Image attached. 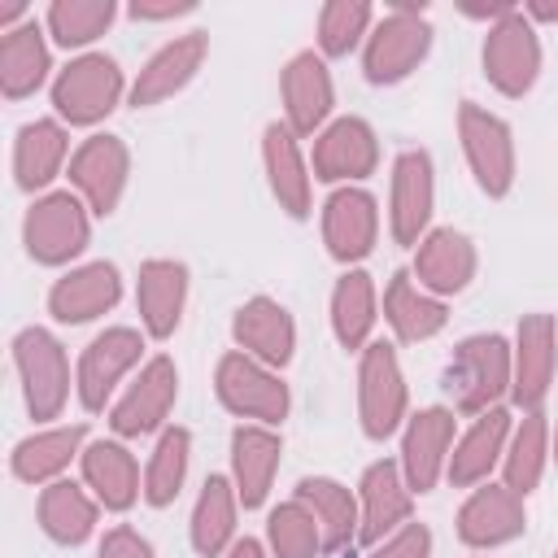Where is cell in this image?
<instances>
[{"mask_svg":"<svg viewBox=\"0 0 558 558\" xmlns=\"http://www.w3.org/2000/svg\"><path fill=\"white\" fill-rule=\"evenodd\" d=\"M131 179V153L118 135H92L70 157V183L83 196V205L100 218H109L126 192Z\"/></svg>","mask_w":558,"mask_h":558,"instance_id":"12","label":"cell"},{"mask_svg":"<svg viewBox=\"0 0 558 558\" xmlns=\"http://www.w3.org/2000/svg\"><path fill=\"white\" fill-rule=\"evenodd\" d=\"M135 305H140L144 331L153 340H170L187 305V266L174 257H148L135 279Z\"/></svg>","mask_w":558,"mask_h":558,"instance_id":"24","label":"cell"},{"mask_svg":"<svg viewBox=\"0 0 558 558\" xmlns=\"http://www.w3.org/2000/svg\"><path fill=\"white\" fill-rule=\"evenodd\" d=\"M462 13H466V17H480V22L493 26V22H501L506 13H514V4H506V0H493V4H475V0H466Z\"/></svg>","mask_w":558,"mask_h":558,"instance_id":"46","label":"cell"},{"mask_svg":"<svg viewBox=\"0 0 558 558\" xmlns=\"http://www.w3.org/2000/svg\"><path fill=\"white\" fill-rule=\"evenodd\" d=\"M379 318V301H375V283L366 270H344L331 288V331L340 340V349H366L371 327Z\"/></svg>","mask_w":558,"mask_h":558,"instance_id":"37","label":"cell"},{"mask_svg":"<svg viewBox=\"0 0 558 558\" xmlns=\"http://www.w3.org/2000/svg\"><path fill=\"white\" fill-rule=\"evenodd\" d=\"M231 336H235L240 353H248L275 371H283L296 353V323L270 296H248L231 318Z\"/></svg>","mask_w":558,"mask_h":558,"instance_id":"21","label":"cell"},{"mask_svg":"<svg viewBox=\"0 0 558 558\" xmlns=\"http://www.w3.org/2000/svg\"><path fill=\"white\" fill-rule=\"evenodd\" d=\"M262 161H266V183L279 209L288 218H310V170L288 122H270L262 131Z\"/></svg>","mask_w":558,"mask_h":558,"instance_id":"27","label":"cell"},{"mask_svg":"<svg viewBox=\"0 0 558 558\" xmlns=\"http://www.w3.org/2000/svg\"><path fill=\"white\" fill-rule=\"evenodd\" d=\"M506 440H510V414L497 405V410H484L475 414V423L453 440V453H449V484L458 488H471L480 480H488V471L501 462L506 453Z\"/></svg>","mask_w":558,"mask_h":558,"instance_id":"28","label":"cell"},{"mask_svg":"<svg viewBox=\"0 0 558 558\" xmlns=\"http://www.w3.org/2000/svg\"><path fill=\"white\" fill-rule=\"evenodd\" d=\"M410 506H414V493L401 475V462H388V458L371 462L362 471V484H357V510H362L357 536L366 545L388 541L397 527L410 523Z\"/></svg>","mask_w":558,"mask_h":558,"instance_id":"17","label":"cell"},{"mask_svg":"<svg viewBox=\"0 0 558 558\" xmlns=\"http://www.w3.org/2000/svg\"><path fill=\"white\" fill-rule=\"evenodd\" d=\"M279 92H283V113H288V126L292 135H314L327 118H331V105H336V87H331V70L318 52H296L288 65H283V78H279Z\"/></svg>","mask_w":558,"mask_h":558,"instance_id":"19","label":"cell"},{"mask_svg":"<svg viewBox=\"0 0 558 558\" xmlns=\"http://www.w3.org/2000/svg\"><path fill=\"white\" fill-rule=\"evenodd\" d=\"M554 558H558V549H554Z\"/></svg>","mask_w":558,"mask_h":558,"instance_id":"50","label":"cell"},{"mask_svg":"<svg viewBox=\"0 0 558 558\" xmlns=\"http://www.w3.org/2000/svg\"><path fill=\"white\" fill-rule=\"evenodd\" d=\"M187 462H192V432L187 427H166L157 436V449L148 458V471H144V501L148 506H170L187 480Z\"/></svg>","mask_w":558,"mask_h":558,"instance_id":"39","label":"cell"},{"mask_svg":"<svg viewBox=\"0 0 558 558\" xmlns=\"http://www.w3.org/2000/svg\"><path fill=\"white\" fill-rule=\"evenodd\" d=\"M453 436H458V418L445 405H427V410L405 418V432H401V475H405L410 493H432L436 488V480L449 466Z\"/></svg>","mask_w":558,"mask_h":558,"instance_id":"14","label":"cell"},{"mask_svg":"<svg viewBox=\"0 0 558 558\" xmlns=\"http://www.w3.org/2000/svg\"><path fill=\"white\" fill-rule=\"evenodd\" d=\"M279 458H283V440L266 423H240L231 432V484L244 510H257L270 497Z\"/></svg>","mask_w":558,"mask_h":558,"instance_id":"25","label":"cell"},{"mask_svg":"<svg viewBox=\"0 0 558 558\" xmlns=\"http://www.w3.org/2000/svg\"><path fill=\"white\" fill-rule=\"evenodd\" d=\"M214 392H218V401L235 418H253V423H266V427L283 423L288 418V405H292L288 384L279 379V371L266 366V362H257V357H248V353H240V349H231V353L218 357Z\"/></svg>","mask_w":558,"mask_h":558,"instance_id":"3","label":"cell"},{"mask_svg":"<svg viewBox=\"0 0 558 558\" xmlns=\"http://www.w3.org/2000/svg\"><path fill=\"white\" fill-rule=\"evenodd\" d=\"M48 78V44L35 22L4 31L0 39V92L4 100H26Z\"/></svg>","mask_w":558,"mask_h":558,"instance_id":"34","label":"cell"},{"mask_svg":"<svg viewBox=\"0 0 558 558\" xmlns=\"http://www.w3.org/2000/svg\"><path fill=\"white\" fill-rule=\"evenodd\" d=\"M458 140H462V153H466V166L480 183L484 196H506L514 187V140H510V126L488 113L484 105L475 100H462L458 105Z\"/></svg>","mask_w":558,"mask_h":558,"instance_id":"7","label":"cell"},{"mask_svg":"<svg viewBox=\"0 0 558 558\" xmlns=\"http://www.w3.org/2000/svg\"><path fill=\"white\" fill-rule=\"evenodd\" d=\"M523 527H527L523 497H514L506 484L475 488L458 510V541L471 549H497V545L523 536Z\"/></svg>","mask_w":558,"mask_h":558,"instance_id":"22","label":"cell"},{"mask_svg":"<svg viewBox=\"0 0 558 558\" xmlns=\"http://www.w3.org/2000/svg\"><path fill=\"white\" fill-rule=\"evenodd\" d=\"M92 209L83 205L78 192H48L26 209L22 222V244L31 253V262L39 266H65L70 257H78L92 240Z\"/></svg>","mask_w":558,"mask_h":558,"instance_id":"4","label":"cell"},{"mask_svg":"<svg viewBox=\"0 0 558 558\" xmlns=\"http://www.w3.org/2000/svg\"><path fill=\"white\" fill-rule=\"evenodd\" d=\"M484 74L501 96H527L541 74V39L523 9L506 13L484 35Z\"/></svg>","mask_w":558,"mask_h":558,"instance_id":"9","label":"cell"},{"mask_svg":"<svg viewBox=\"0 0 558 558\" xmlns=\"http://www.w3.org/2000/svg\"><path fill=\"white\" fill-rule=\"evenodd\" d=\"M192 9H196L192 0H135L131 4V17L135 22H170V17H183Z\"/></svg>","mask_w":558,"mask_h":558,"instance_id":"45","label":"cell"},{"mask_svg":"<svg viewBox=\"0 0 558 558\" xmlns=\"http://www.w3.org/2000/svg\"><path fill=\"white\" fill-rule=\"evenodd\" d=\"M384 318H388V327L397 331V340H405V344L432 340V336L449 323L445 301L432 296V292H423L410 270H397V275L388 279V288H384Z\"/></svg>","mask_w":558,"mask_h":558,"instance_id":"32","label":"cell"},{"mask_svg":"<svg viewBox=\"0 0 558 558\" xmlns=\"http://www.w3.org/2000/svg\"><path fill=\"white\" fill-rule=\"evenodd\" d=\"M379 235V209L375 196L362 187H340L323 205V244L336 262H362L375 248Z\"/></svg>","mask_w":558,"mask_h":558,"instance_id":"23","label":"cell"},{"mask_svg":"<svg viewBox=\"0 0 558 558\" xmlns=\"http://www.w3.org/2000/svg\"><path fill=\"white\" fill-rule=\"evenodd\" d=\"M436 205V170L423 148H405L392 161V187H388V227L397 244H414L427 235Z\"/></svg>","mask_w":558,"mask_h":558,"instance_id":"13","label":"cell"},{"mask_svg":"<svg viewBox=\"0 0 558 558\" xmlns=\"http://www.w3.org/2000/svg\"><path fill=\"white\" fill-rule=\"evenodd\" d=\"M414 279L432 296H458L475 279V244L453 227L427 231L414 248Z\"/></svg>","mask_w":558,"mask_h":558,"instance_id":"26","label":"cell"},{"mask_svg":"<svg viewBox=\"0 0 558 558\" xmlns=\"http://www.w3.org/2000/svg\"><path fill=\"white\" fill-rule=\"evenodd\" d=\"M13 366L22 379V397H26L31 418H39V423L57 418L65 397H70V362H65L61 340L44 327L17 331L13 336Z\"/></svg>","mask_w":558,"mask_h":558,"instance_id":"6","label":"cell"},{"mask_svg":"<svg viewBox=\"0 0 558 558\" xmlns=\"http://www.w3.org/2000/svg\"><path fill=\"white\" fill-rule=\"evenodd\" d=\"M140 349H144V340L135 327H105L100 336H92V344L78 357V379H74L83 410H92V414L105 410V401L113 397L122 375L140 362Z\"/></svg>","mask_w":558,"mask_h":558,"instance_id":"15","label":"cell"},{"mask_svg":"<svg viewBox=\"0 0 558 558\" xmlns=\"http://www.w3.org/2000/svg\"><path fill=\"white\" fill-rule=\"evenodd\" d=\"M523 17L527 22H558V0H527Z\"/></svg>","mask_w":558,"mask_h":558,"instance_id":"47","label":"cell"},{"mask_svg":"<svg viewBox=\"0 0 558 558\" xmlns=\"http://www.w3.org/2000/svg\"><path fill=\"white\" fill-rule=\"evenodd\" d=\"M554 453V440H549V423L541 410L523 414V423L510 432L506 440V453H501V475H506V488L514 497H527L541 475H545V462Z\"/></svg>","mask_w":558,"mask_h":558,"instance_id":"38","label":"cell"},{"mask_svg":"<svg viewBox=\"0 0 558 558\" xmlns=\"http://www.w3.org/2000/svg\"><path fill=\"white\" fill-rule=\"evenodd\" d=\"M78 462H83V484L92 488V497L105 510H131L135 497L144 493L140 488V466H135L131 449L118 445V440H92Z\"/></svg>","mask_w":558,"mask_h":558,"instance_id":"30","label":"cell"},{"mask_svg":"<svg viewBox=\"0 0 558 558\" xmlns=\"http://www.w3.org/2000/svg\"><path fill=\"white\" fill-rule=\"evenodd\" d=\"M235 510H240V497H235V484L222 480V475H209L196 506H192V549L201 558H218L235 545Z\"/></svg>","mask_w":558,"mask_h":558,"instance_id":"36","label":"cell"},{"mask_svg":"<svg viewBox=\"0 0 558 558\" xmlns=\"http://www.w3.org/2000/svg\"><path fill=\"white\" fill-rule=\"evenodd\" d=\"M357 418L371 440H388L405 423V375L397 349L375 340L357 362Z\"/></svg>","mask_w":558,"mask_h":558,"instance_id":"8","label":"cell"},{"mask_svg":"<svg viewBox=\"0 0 558 558\" xmlns=\"http://www.w3.org/2000/svg\"><path fill=\"white\" fill-rule=\"evenodd\" d=\"M371 558H432V532L423 523H405Z\"/></svg>","mask_w":558,"mask_h":558,"instance_id":"43","label":"cell"},{"mask_svg":"<svg viewBox=\"0 0 558 558\" xmlns=\"http://www.w3.org/2000/svg\"><path fill=\"white\" fill-rule=\"evenodd\" d=\"M379 166V140L366 118H336L314 140V179L323 183H353Z\"/></svg>","mask_w":558,"mask_h":558,"instance_id":"20","label":"cell"},{"mask_svg":"<svg viewBox=\"0 0 558 558\" xmlns=\"http://www.w3.org/2000/svg\"><path fill=\"white\" fill-rule=\"evenodd\" d=\"M375 9L366 0H327L318 9V52L323 57H349L371 35Z\"/></svg>","mask_w":558,"mask_h":558,"instance_id":"42","label":"cell"},{"mask_svg":"<svg viewBox=\"0 0 558 558\" xmlns=\"http://www.w3.org/2000/svg\"><path fill=\"white\" fill-rule=\"evenodd\" d=\"M83 440H87V427H83V423L44 427V432H35V436H26V440L13 445L9 471H13L22 484H52V480H61V471H65L74 458H83V449H87Z\"/></svg>","mask_w":558,"mask_h":558,"instance_id":"29","label":"cell"},{"mask_svg":"<svg viewBox=\"0 0 558 558\" xmlns=\"http://www.w3.org/2000/svg\"><path fill=\"white\" fill-rule=\"evenodd\" d=\"M174 397H179V366L166 357V353H157V357H148L144 366H140V375L126 384V392L113 401V410H109V427L118 432V436H148V432H157L166 418H170V410H174Z\"/></svg>","mask_w":558,"mask_h":558,"instance_id":"11","label":"cell"},{"mask_svg":"<svg viewBox=\"0 0 558 558\" xmlns=\"http://www.w3.org/2000/svg\"><path fill=\"white\" fill-rule=\"evenodd\" d=\"M118 100H122V70L105 52H83L52 78V109L70 126H96L118 109Z\"/></svg>","mask_w":558,"mask_h":558,"instance_id":"5","label":"cell"},{"mask_svg":"<svg viewBox=\"0 0 558 558\" xmlns=\"http://www.w3.org/2000/svg\"><path fill=\"white\" fill-rule=\"evenodd\" d=\"M554 366H558L554 314H523L514 331V349H510V401L523 405L527 414L541 410L554 384Z\"/></svg>","mask_w":558,"mask_h":558,"instance_id":"10","label":"cell"},{"mask_svg":"<svg viewBox=\"0 0 558 558\" xmlns=\"http://www.w3.org/2000/svg\"><path fill=\"white\" fill-rule=\"evenodd\" d=\"M122 296V279H118V266L113 262H87V266H74L65 270L52 288H48V314L57 323H92L100 314H109Z\"/></svg>","mask_w":558,"mask_h":558,"instance_id":"18","label":"cell"},{"mask_svg":"<svg viewBox=\"0 0 558 558\" xmlns=\"http://www.w3.org/2000/svg\"><path fill=\"white\" fill-rule=\"evenodd\" d=\"M301 506H310V514L318 519L323 527V549L327 554H340L357 527H362V510H357V497L340 484V480H327V475H305L292 493Z\"/></svg>","mask_w":558,"mask_h":558,"instance_id":"33","label":"cell"},{"mask_svg":"<svg viewBox=\"0 0 558 558\" xmlns=\"http://www.w3.org/2000/svg\"><path fill=\"white\" fill-rule=\"evenodd\" d=\"M96 558H153V545H148L135 527L122 523V527H109V532H105Z\"/></svg>","mask_w":558,"mask_h":558,"instance_id":"44","label":"cell"},{"mask_svg":"<svg viewBox=\"0 0 558 558\" xmlns=\"http://www.w3.org/2000/svg\"><path fill=\"white\" fill-rule=\"evenodd\" d=\"M427 52H432V22L423 17V4H392L366 35L362 70L375 87H388L410 78Z\"/></svg>","mask_w":558,"mask_h":558,"instance_id":"2","label":"cell"},{"mask_svg":"<svg viewBox=\"0 0 558 558\" xmlns=\"http://www.w3.org/2000/svg\"><path fill=\"white\" fill-rule=\"evenodd\" d=\"M227 558H266V549H262V541L244 536V541H235V545L227 549Z\"/></svg>","mask_w":558,"mask_h":558,"instance_id":"48","label":"cell"},{"mask_svg":"<svg viewBox=\"0 0 558 558\" xmlns=\"http://www.w3.org/2000/svg\"><path fill=\"white\" fill-rule=\"evenodd\" d=\"M445 392L462 414L497 410L510 397V344L497 331L466 336L445 366Z\"/></svg>","mask_w":558,"mask_h":558,"instance_id":"1","label":"cell"},{"mask_svg":"<svg viewBox=\"0 0 558 558\" xmlns=\"http://www.w3.org/2000/svg\"><path fill=\"white\" fill-rule=\"evenodd\" d=\"M205 57H209V35H205V31L174 35V39L161 44V48L144 61V70L135 74V83H131V105H135V109H148V105L170 100L174 92H183V87L201 74Z\"/></svg>","mask_w":558,"mask_h":558,"instance_id":"16","label":"cell"},{"mask_svg":"<svg viewBox=\"0 0 558 558\" xmlns=\"http://www.w3.org/2000/svg\"><path fill=\"white\" fill-rule=\"evenodd\" d=\"M65 153H70V135H65L61 122H52V118L26 122L17 131V140H13V174H17V187L22 192L48 187L61 174Z\"/></svg>","mask_w":558,"mask_h":558,"instance_id":"31","label":"cell"},{"mask_svg":"<svg viewBox=\"0 0 558 558\" xmlns=\"http://www.w3.org/2000/svg\"><path fill=\"white\" fill-rule=\"evenodd\" d=\"M554 458H558V427H554Z\"/></svg>","mask_w":558,"mask_h":558,"instance_id":"49","label":"cell"},{"mask_svg":"<svg viewBox=\"0 0 558 558\" xmlns=\"http://www.w3.org/2000/svg\"><path fill=\"white\" fill-rule=\"evenodd\" d=\"M96 514L100 501L87 497V488H78L74 480H52L39 493V527L57 545H83L96 532Z\"/></svg>","mask_w":558,"mask_h":558,"instance_id":"35","label":"cell"},{"mask_svg":"<svg viewBox=\"0 0 558 558\" xmlns=\"http://www.w3.org/2000/svg\"><path fill=\"white\" fill-rule=\"evenodd\" d=\"M118 17L113 0H52L48 4V35L61 48H83L100 39Z\"/></svg>","mask_w":558,"mask_h":558,"instance_id":"40","label":"cell"},{"mask_svg":"<svg viewBox=\"0 0 558 558\" xmlns=\"http://www.w3.org/2000/svg\"><path fill=\"white\" fill-rule=\"evenodd\" d=\"M266 541H270V554L275 558H318L323 554V527L310 514V506H301L296 497L270 510Z\"/></svg>","mask_w":558,"mask_h":558,"instance_id":"41","label":"cell"}]
</instances>
